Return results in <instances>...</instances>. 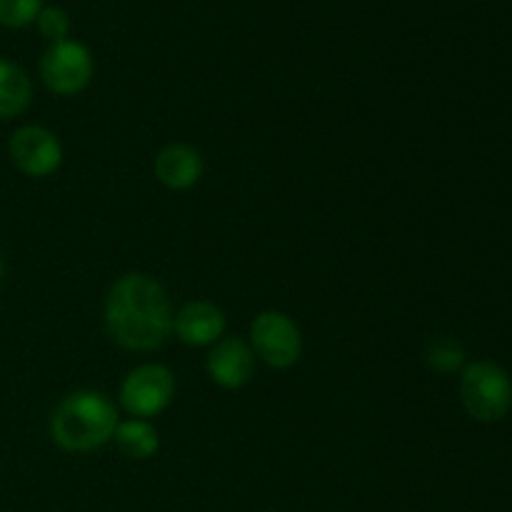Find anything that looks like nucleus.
Wrapping results in <instances>:
<instances>
[{"label":"nucleus","instance_id":"nucleus-3","mask_svg":"<svg viewBox=\"0 0 512 512\" xmlns=\"http://www.w3.org/2000/svg\"><path fill=\"white\" fill-rule=\"evenodd\" d=\"M460 400L478 423H500L512 408V380L493 360H475L463 368Z\"/></svg>","mask_w":512,"mask_h":512},{"label":"nucleus","instance_id":"nucleus-6","mask_svg":"<svg viewBox=\"0 0 512 512\" xmlns=\"http://www.w3.org/2000/svg\"><path fill=\"white\" fill-rule=\"evenodd\" d=\"M93 73V55H90L88 45L80 40L68 38L63 43L48 45L40 58V78H43L45 88L63 98L83 93L93 80Z\"/></svg>","mask_w":512,"mask_h":512},{"label":"nucleus","instance_id":"nucleus-16","mask_svg":"<svg viewBox=\"0 0 512 512\" xmlns=\"http://www.w3.org/2000/svg\"><path fill=\"white\" fill-rule=\"evenodd\" d=\"M5 278V260H3V253H0V283H3Z\"/></svg>","mask_w":512,"mask_h":512},{"label":"nucleus","instance_id":"nucleus-14","mask_svg":"<svg viewBox=\"0 0 512 512\" xmlns=\"http://www.w3.org/2000/svg\"><path fill=\"white\" fill-rule=\"evenodd\" d=\"M35 23H38L40 35H43L50 45L68 40L70 15L65 13L63 8H58V5H43V10L38 13Z\"/></svg>","mask_w":512,"mask_h":512},{"label":"nucleus","instance_id":"nucleus-15","mask_svg":"<svg viewBox=\"0 0 512 512\" xmlns=\"http://www.w3.org/2000/svg\"><path fill=\"white\" fill-rule=\"evenodd\" d=\"M40 10H43V0H0V25L25 28L35 23Z\"/></svg>","mask_w":512,"mask_h":512},{"label":"nucleus","instance_id":"nucleus-11","mask_svg":"<svg viewBox=\"0 0 512 512\" xmlns=\"http://www.w3.org/2000/svg\"><path fill=\"white\" fill-rule=\"evenodd\" d=\"M33 100L30 75L13 60L0 58V120H13L28 110Z\"/></svg>","mask_w":512,"mask_h":512},{"label":"nucleus","instance_id":"nucleus-2","mask_svg":"<svg viewBox=\"0 0 512 512\" xmlns=\"http://www.w3.org/2000/svg\"><path fill=\"white\" fill-rule=\"evenodd\" d=\"M118 408L98 390H75L55 405L50 438L65 453H93L110 443L118 428Z\"/></svg>","mask_w":512,"mask_h":512},{"label":"nucleus","instance_id":"nucleus-13","mask_svg":"<svg viewBox=\"0 0 512 512\" xmlns=\"http://www.w3.org/2000/svg\"><path fill=\"white\" fill-rule=\"evenodd\" d=\"M423 358L438 373H453L465 365V350L455 338H433L425 345Z\"/></svg>","mask_w":512,"mask_h":512},{"label":"nucleus","instance_id":"nucleus-8","mask_svg":"<svg viewBox=\"0 0 512 512\" xmlns=\"http://www.w3.org/2000/svg\"><path fill=\"white\" fill-rule=\"evenodd\" d=\"M210 380L223 390H240L255 373V353L243 338H220L205 360Z\"/></svg>","mask_w":512,"mask_h":512},{"label":"nucleus","instance_id":"nucleus-1","mask_svg":"<svg viewBox=\"0 0 512 512\" xmlns=\"http://www.w3.org/2000/svg\"><path fill=\"white\" fill-rule=\"evenodd\" d=\"M173 305L168 290L145 273H128L105 298V330L123 350L148 353L173 335Z\"/></svg>","mask_w":512,"mask_h":512},{"label":"nucleus","instance_id":"nucleus-5","mask_svg":"<svg viewBox=\"0 0 512 512\" xmlns=\"http://www.w3.org/2000/svg\"><path fill=\"white\" fill-rule=\"evenodd\" d=\"M120 405L130 418L148 420L170 408L175 398V375L168 365L143 363L125 375Z\"/></svg>","mask_w":512,"mask_h":512},{"label":"nucleus","instance_id":"nucleus-4","mask_svg":"<svg viewBox=\"0 0 512 512\" xmlns=\"http://www.w3.org/2000/svg\"><path fill=\"white\" fill-rule=\"evenodd\" d=\"M248 338L255 358L275 370L293 368L303 355V333L283 310H263L255 315Z\"/></svg>","mask_w":512,"mask_h":512},{"label":"nucleus","instance_id":"nucleus-12","mask_svg":"<svg viewBox=\"0 0 512 512\" xmlns=\"http://www.w3.org/2000/svg\"><path fill=\"white\" fill-rule=\"evenodd\" d=\"M113 440L115 445H118L120 453L130 460H148L153 458L160 448V438L155 425L150 423V420L140 418L120 420L118 428H115Z\"/></svg>","mask_w":512,"mask_h":512},{"label":"nucleus","instance_id":"nucleus-7","mask_svg":"<svg viewBox=\"0 0 512 512\" xmlns=\"http://www.w3.org/2000/svg\"><path fill=\"white\" fill-rule=\"evenodd\" d=\"M10 160L28 178H50L63 165V145L45 125H23L10 135Z\"/></svg>","mask_w":512,"mask_h":512},{"label":"nucleus","instance_id":"nucleus-9","mask_svg":"<svg viewBox=\"0 0 512 512\" xmlns=\"http://www.w3.org/2000/svg\"><path fill=\"white\" fill-rule=\"evenodd\" d=\"M173 333L190 348H213L225 333V313L210 300H190L175 313Z\"/></svg>","mask_w":512,"mask_h":512},{"label":"nucleus","instance_id":"nucleus-10","mask_svg":"<svg viewBox=\"0 0 512 512\" xmlns=\"http://www.w3.org/2000/svg\"><path fill=\"white\" fill-rule=\"evenodd\" d=\"M153 173L155 180L168 190H190L205 173L203 155L188 143H170L155 155Z\"/></svg>","mask_w":512,"mask_h":512}]
</instances>
